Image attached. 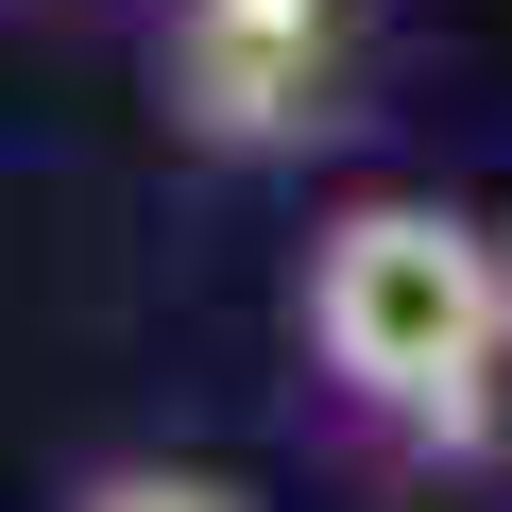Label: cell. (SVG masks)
Returning <instances> with one entry per match:
<instances>
[{"label": "cell", "mask_w": 512, "mask_h": 512, "mask_svg": "<svg viewBox=\"0 0 512 512\" xmlns=\"http://www.w3.org/2000/svg\"><path fill=\"white\" fill-rule=\"evenodd\" d=\"M308 376L393 427V444H495L512 410V222L444 205V188H359L308 222V274H291Z\"/></svg>", "instance_id": "6da1fadb"}, {"label": "cell", "mask_w": 512, "mask_h": 512, "mask_svg": "<svg viewBox=\"0 0 512 512\" xmlns=\"http://www.w3.org/2000/svg\"><path fill=\"white\" fill-rule=\"evenodd\" d=\"M359 69V0H154V120L222 171L308 154Z\"/></svg>", "instance_id": "7a4b0ae2"}, {"label": "cell", "mask_w": 512, "mask_h": 512, "mask_svg": "<svg viewBox=\"0 0 512 512\" xmlns=\"http://www.w3.org/2000/svg\"><path fill=\"white\" fill-rule=\"evenodd\" d=\"M69 512H239V495H222V478H188V461H103Z\"/></svg>", "instance_id": "3957f363"}]
</instances>
